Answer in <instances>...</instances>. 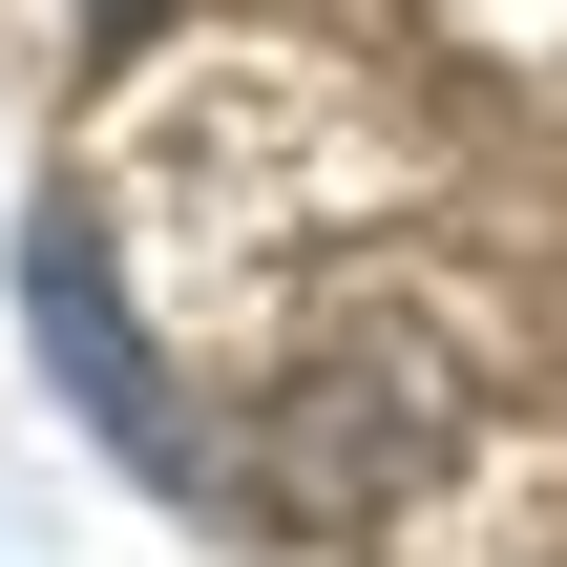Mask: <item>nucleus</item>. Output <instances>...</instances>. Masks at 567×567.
I'll list each match as a JSON object with an SVG mask.
<instances>
[{
    "mask_svg": "<svg viewBox=\"0 0 567 567\" xmlns=\"http://www.w3.org/2000/svg\"><path fill=\"white\" fill-rule=\"evenodd\" d=\"M21 337H42L63 421H84V442H105L126 484H210V442H189V400H168L147 316L105 295V231H84V210H21Z\"/></svg>",
    "mask_w": 567,
    "mask_h": 567,
    "instance_id": "obj_1",
    "label": "nucleus"
},
{
    "mask_svg": "<svg viewBox=\"0 0 567 567\" xmlns=\"http://www.w3.org/2000/svg\"><path fill=\"white\" fill-rule=\"evenodd\" d=\"M84 21H168V0H84Z\"/></svg>",
    "mask_w": 567,
    "mask_h": 567,
    "instance_id": "obj_2",
    "label": "nucleus"
}]
</instances>
